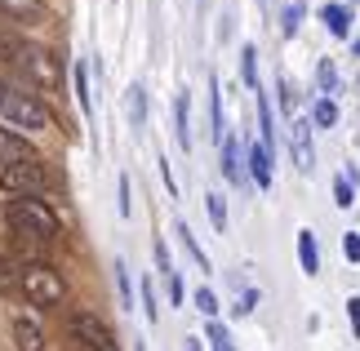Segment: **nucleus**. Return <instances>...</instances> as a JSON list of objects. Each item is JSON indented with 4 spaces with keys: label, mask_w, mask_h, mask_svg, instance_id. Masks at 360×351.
Masks as SVG:
<instances>
[{
    "label": "nucleus",
    "mask_w": 360,
    "mask_h": 351,
    "mask_svg": "<svg viewBox=\"0 0 360 351\" xmlns=\"http://www.w3.org/2000/svg\"><path fill=\"white\" fill-rule=\"evenodd\" d=\"M5 218L22 241H53V236H58V214H53L45 200H13L5 209Z\"/></svg>",
    "instance_id": "f257e3e1"
},
{
    "label": "nucleus",
    "mask_w": 360,
    "mask_h": 351,
    "mask_svg": "<svg viewBox=\"0 0 360 351\" xmlns=\"http://www.w3.org/2000/svg\"><path fill=\"white\" fill-rule=\"evenodd\" d=\"M18 289H22V298L32 307H53V302H63V293H67L63 276L53 272V267H45V262H27L18 272Z\"/></svg>",
    "instance_id": "f03ea898"
},
{
    "label": "nucleus",
    "mask_w": 360,
    "mask_h": 351,
    "mask_svg": "<svg viewBox=\"0 0 360 351\" xmlns=\"http://www.w3.org/2000/svg\"><path fill=\"white\" fill-rule=\"evenodd\" d=\"M9 53H13V67L32 80V85H45V89H58V80H63V72H58V58H53L49 49H40V45H27V40H18V45H9Z\"/></svg>",
    "instance_id": "7ed1b4c3"
},
{
    "label": "nucleus",
    "mask_w": 360,
    "mask_h": 351,
    "mask_svg": "<svg viewBox=\"0 0 360 351\" xmlns=\"http://www.w3.org/2000/svg\"><path fill=\"white\" fill-rule=\"evenodd\" d=\"M45 187H49V174H45V165H36V160L5 165V170H0V191L18 196V200H36V196H45Z\"/></svg>",
    "instance_id": "20e7f679"
},
{
    "label": "nucleus",
    "mask_w": 360,
    "mask_h": 351,
    "mask_svg": "<svg viewBox=\"0 0 360 351\" xmlns=\"http://www.w3.org/2000/svg\"><path fill=\"white\" fill-rule=\"evenodd\" d=\"M67 329H72V338H76V351H120L116 347V333L107 329L94 312H72Z\"/></svg>",
    "instance_id": "39448f33"
},
{
    "label": "nucleus",
    "mask_w": 360,
    "mask_h": 351,
    "mask_svg": "<svg viewBox=\"0 0 360 351\" xmlns=\"http://www.w3.org/2000/svg\"><path fill=\"white\" fill-rule=\"evenodd\" d=\"M5 111L13 129H49L53 125V111L32 94H5Z\"/></svg>",
    "instance_id": "423d86ee"
},
{
    "label": "nucleus",
    "mask_w": 360,
    "mask_h": 351,
    "mask_svg": "<svg viewBox=\"0 0 360 351\" xmlns=\"http://www.w3.org/2000/svg\"><path fill=\"white\" fill-rule=\"evenodd\" d=\"M289 151L302 174L316 170V151H311V120H289Z\"/></svg>",
    "instance_id": "0eeeda50"
},
{
    "label": "nucleus",
    "mask_w": 360,
    "mask_h": 351,
    "mask_svg": "<svg viewBox=\"0 0 360 351\" xmlns=\"http://www.w3.org/2000/svg\"><path fill=\"white\" fill-rule=\"evenodd\" d=\"M22 160H36V147L18 134L0 129V170H5V165H22Z\"/></svg>",
    "instance_id": "6e6552de"
},
{
    "label": "nucleus",
    "mask_w": 360,
    "mask_h": 351,
    "mask_svg": "<svg viewBox=\"0 0 360 351\" xmlns=\"http://www.w3.org/2000/svg\"><path fill=\"white\" fill-rule=\"evenodd\" d=\"M13 343H18V351H45V329L32 316H18L13 320Z\"/></svg>",
    "instance_id": "1a4fd4ad"
},
{
    "label": "nucleus",
    "mask_w": 360,
    "mask_h": 351,
    "mask_svg": "<svg viewBox=\"0 0 360 351\" xmlns=\"http://www.w3.org/2000/svg\"><path fill=\"white\" fill-rule=\"evenodd\" d=\"M187 111H191V98L178 94L174 98V138H178L183 151H191V116H187Z\"/></svg>",
    "instance_id": "9d476101"
},
{
    "label": "nucleus",
    "mask_w": 360,
    "mask_h": 351,
    "mask_svg": "<svg viewBox=\"0 0 360 351\" xmlns=\"http://www.w3.org/2000/svg\"><path fill=\"white\" fill-rule=\"evenodd\" d=\"M0 9H5L13 23H40L45 18V0H0Z\"/></svg>",
    "instance_id": "9b49d317"
},
{
    "label": "nucleus",
    "mask_w": 360,
    "mask_h": 351,
    "mask_svg": "<svg viewBox=\"0 0 360 351\" xmlns=\"http://www.w3.org/2000/svg\"><path fill=\"white\" fill-rule=\"evenodd\" d=\"M249 174H254V182H258L262 191L271 187V151L262 147V143H254V147H249Z\"/></svg>",
    "instance_id": "f8f14e48"
},
{
    "label": "nucleus",
    "mask_w": 360,
    "mask_h": 351,
    "mask_svg": "<svg viewBox=\"0 0 360 351\" xmlns=\"http://www.w3.org/2000/svg\"><path fill=\"white\" fill-rule=\"evenodd\" d=\"M223 174H227V182H245V165H240V143L236 138H223Z\"/></svg>",
    "instance_id": "ddd939ff"
},
{
    "label": "nucleus",
    "mask_w": 360,
    "mask_h": 351,
    "mask_svg": "<svg viewBox=\"0 0 360 351\" xmlns=\"http://www.w3.org/2000/svg\"><path fill=\"white\" fill-rule=\"evenodd\" d=\"M124 111H129L134 129H143V125H147V89L143 85H129V94H124Z\"/></svg>",
    "instance_id": "4468645a"
},
{
    "label": "nucleus",
    "mask_w": 360,
    "mask_h": 351,
    "mask_svg": "<svg viewBox=\"0 0 360 351\" xmlns=\"http://www.w3.org/2000/svg\"><path fill=\"white\" fill-rule=\"evenodd\" d=\"M298 262H302V272H307V276L321 272V249H316V236L311 231H298Z\"/></svg>",
    "instance_id": "2eb2a0df"
},
{
    "label": "nucleus",
    "mask_w": 360,
    "mask_h": 351,
    "mask_svg": "<svg viewBox=\"0 0 360 351\" xmlns=\"http://www.w3.org/2000/svg\"><path fill=\"white\" fill-rule=\"evenodd\" d=\"M321 18H325V27H329L334 36H347V32H352V9H347V5H325Z\"/></svg>",
    "instance_id": "dca6fc26"
},
{
    "label": "nucleus",
    "mask_w": 360,
    "mask_h": 351,
    "mask_svg": "<svg viewBox=\"0 0 360 351\" xmlns=\"http://www.w3.org/2000/svg\"><path fill=\"white\" fill-rule=\"evenodd\" d=\"M72 85H76V103H80V111H85V116H94V98H89V67H85V63H76V67H72Z\"/></svg>",
    "instance_id": "f3484780"
},
{
    "label": "nucleus",
    "mask_w": 360,
    "mask_h": 351,
    "mask_svg": "<svg viewBox=\"0 0 360 351\" xmlns=\"http://www.w3.org/2000/svg\"><path fill=\"white\" fill-rule=\"evenodd\" d=\"M178 241H183V249H187L191 258H196V267H200V272H210V254H205V249L196 245V236H191V227H187V222H178Z\"/></svg>",
    "instance_id": "a211bd4d"
},
{
    "label": "nucleus",
    "mask_w": 360,
    "mask_h": 351,
    "mask_svg": "<svg viewBox=\"0 0 360 351\" xmlns=\"http://www.w3.org/2000/svg\"><path fill=\"white\" fill-rule=\"evenodd\" d=\"M258 129H262V147L271 151L276 129H271V103H267V94H262V89H258Z\"/></svg>",
    "instance_id": "6ab92c4d"
},
{
    "label": "nucleus",
    "mask_w": 360,
    "mask_h": 351,
    "mask_svg": "<svg viewBox=\"0 0 360 351\" xmlns=\"http://www.w3.org/2000/svg\"><path fill=\"white\" fill-rule=\"evenodd\" d=\"M254 58H258V49L245 45V49H240V76H245V85L258 94V63H254Z\"/></svg>",
    "instance_id": "aec40b11"
},
{
    "label": "nucleus",
    "mask_w": 360,
    "mask_h": 351,
    "mask_svg": "<svg viewBox=\"0 0 360 351\" xmlns=\"http://www.w3.org/2000/svg\"><path fill=\"white\" fill-rule=\"evenodd\" d=\"M334 120H338V107H334V98H321V103L311 107V125H321V129H329Z\"/></svg>",
    "instance_id": "412c9836"
},
{
    "label": "nucleus",
    "mask_w": 360,
    "mask_h": 351,
    "mask_svg": "<svg viewBox=\"0 0 360 351\" xmlns=\"http://www.w3.org/2000/svg\"><path fill=\"white\" fill-rule=\"evenodd\" d=\"M316 85H321V94H334L338 72H334V63H329V58H321V67H316Z\"/></svg>",
    "instance_id": "4be33fe9"
},
{
    "label": "nucleus",
    "mask_w": 360,
    "mask_h": 351,
    "mask_svg": "<svg viewBox=\"0 0 360 351\" xmlns=\"http://www.w3.org/2000/svg\"><path fill=\"white\" fill-rule=\"evenodd\" d=\"M116 285H120V307H134V285H129V267L116 258Z\"/></svg>",
    "instance_id": "5701e85b"
},
{
    "label": "nucleus",
    "mask_w": 360,
    "mask_h": 351,
    "mask_svg": "<svg viewBox=\"0 0 360 351\" xmlns=\"http://www.w3.org/2000/svg\"><path fill=\"white\" fill-rule=\"evenodd\" d=\"M352 196H356V187H352V170H347V174H338V178H334V200L347 209V205H352Z\"/></svg>",
    "instance_id": "b1692460"
},
{
    "label": "nucleus",
    "mask_w": 360,
    "mask_h": 351,
    "mask_svg": "<svg viewBox=\"0 0 360 351\" xmlns=\"http://www.w3.org/2000/svg\"><path fill=\"white\" fill-rule=\"evenodd\" d=\"M205 205H210V218H214V227L223 231V227H227V205H223V196H218V191H210V196H205Z\"/></svg>",
    "instance_id": "393cba45"
},
{
    "label": "nucleus",
    "mask_w": 360,
    "mask_h": 351,
    "mask_svg": "<svg viewBox=\"0 0 360 351\" xmlns=\"http://www.w3.org/2000/svg\"><path fill=\"white\" fill-rule=\"evenodd\" d=\"M205 333H210V347L214 351H236V347H231V333L218 325V320H210V329H205Z\"/></svg>",
    "instance_id": "a878e982"
},
{
    "label": "nucleus",
    "mask_w": 360,
    "mask_h": 351,
    "mask_svg": "<svg viewBox=\"0 0 360 351\" xmlns=\"http://www.w3.org/2000/svg\"><path fill=\"white\" fill-rule=\"evenodd\" d=\"M302 13H307V9H302V5H298V0H294V5H289V9H285V23H281V32H285V36H294V32H298V23H302Z\"/></svg>",
    "instance_id": "bb28decb"
},
{
    "label": "nucleus",
    "mask_w": 360,
    "mask_h": 351,
    "mask_svg": "<svg viewBox=\"0 0 360 351\" xmlns=\"http://www.w3.org/2000/svg\"><path fill=\"white\" fill-rule=\"evenodd\" d=\"M143 312H147V320H151V325H156L160 307H156V289H151V280H143Z\"/></svg>",
    "instance_id": "cd10ccee"
},
{
    "label": "nucleus",
    "mask_w": 360,
    "mask_h": 351,
    "mask_svg": "<svg viewBox=\"0 0 360 351\" xmlns=\"http://www.w3.org/2000/svg\"><path fill=\"white\" fill-rule=\"evenodd\" d=\"M196 307H200V312H205V316H210V320L218 316V298H214V293H210V289H196Z\"/></svg>",
    "instance_id": "c85d7f7f"
},
{
    "label": "nucleus",
    "mask_w": 360,
    "mask_h": 351,
    "mask_svg": "<svg viewBox=\"0 0 360 351\" xmlns=\"http://www.w3.org/2000/svg\"><path fill=\"white\" fill-rule=\"evenodd\" d=\"M156 267H160V276L165 280H174L178 272H174V262H169V249H165V245H156Z\"/></svg>",
    "instance_id": "c756f323"
},
{
    "label": "nucleus",
    "mask_w": 360,
    "mask_h": 351,
    "mask_svg": "<svg viewBox=\"0 0 360 351\" xmlns=\"http://www.w3.org/2000/svg\"><path fill=\"white\" fill-rule=\"evenodd\" d=\"M342 254H347L352 262H360V236H356V231H347V236H342Z\"/></svg>",
    "instance_id": "7c9ffc66"
},
{
    "label": "nucleus",
    "mask_w": 360,
    "mask_h": 351,
    "mask_svg": "<svg viewBox=\"0 0 360 351\" xmlns=\"http://www.w3.org/2000/svg\"><path fill=\"white\" fill-rule=\"evenodd\" d=\"M281 107H285V111H294V107H298V89L289 85V80H281Z\"/></svg>",
    "instance_id": "2f4dec72"
},
{
    "label": "nucleus",
    "mask_w": 360,
    "mask_h": 351,
    "mask_svg": "<svg viewBox=\"0 0 360 351\" xmlns=\"http://www.w3.org/2000/svg\"><path fill=\"white\" fill-rule=\"evenodd\" d=\"M120 214L124 218L134 214V205H129V178H124V174H120Z\"/></svg>",
    "instance_id": "473e14b6"
},
{
    "label": "nucleus",
    "mask_w": 360,
    "mask_h": 351,
    "mask_svg": "<svg viewBox=\"0 0 360 351\" xmlns=\"http://www.w3.org/2000/svg\"><path fill=\"white\" fill-rule=\"evenodd\" d=\"M254 298H258V293H254V289H245V293H240V302H236V316L254 312Z\"/></svg>",
    "instance_id": "72a5a7b5"
},
{
    "label": "nucleus",
    "mask_w": 360,
    "mask_h": 351,
    "mask_svg": "<svg viewBox=\"0 0 360 351\" xmlns=\"http://www.w3.org/2000/svg\"><path fill=\"white\" fill-rule=\"evenodd\" d=\"M347 316H352V329H356V338H360V298H347Z\"/></svg>",
    "instance_id": "f704fd0d"
},
{
    "label": "nucleus",
    "mask_w": 360,
    "mask_h": 351,
    "mask_svg": "<svg viewBox=\"0 0 360 351\" xmlns=\"http://www.w3.org/2000/svg\"><path fill=\"white\" fill-rule=\"evenodd\" d=\"M13 289V276H9V267H5V258H0V293H9Z\"/></svg>",
    "instance_id": "c9c22d12"
},
{
    "label": "nucleus",
    "mask_w": 360,
    "mask_h": 351,
    "mask_svg": "<svg viewBox=\"0 0 360 351\" xmlns=\"http://www.w3.org/2000/svg\"><path fill=\"white\" fill-rule=\"evenodd\" d=\"M187 351H200V343H196V338H187Z\"/></svg>",
    "instance_id": "e433bc0d"
},
{
    "label": "nucleus",
    "mask_w": 360,
    "mask_h": 351,
    "mask_svg": "<svg viewBox=\"0 0 360 351\" xmlns=\"http://www.w3.org/2000/svg\"><path fill=\"white\" fill-rule=\"evenodd\" d=\"M0 107H5V85H0Z\"/></svg>",
    "instance_id": "4c0bfd02"
},
{
    "label": "nucleus",
    "mask_w": 360,
    "mask_h": 351,
    "mask_svg": "<svg viewBox=\"0 0 360 351\" xmlns=\"http://www.w3.org/2000/svg\"><path fill=\"white\" fill-rule=\"evenodd\" d=\"M356 58H360V40H356Z\"/></svg>",
    "instance_id": "58836bf2"
}]
</instances>
